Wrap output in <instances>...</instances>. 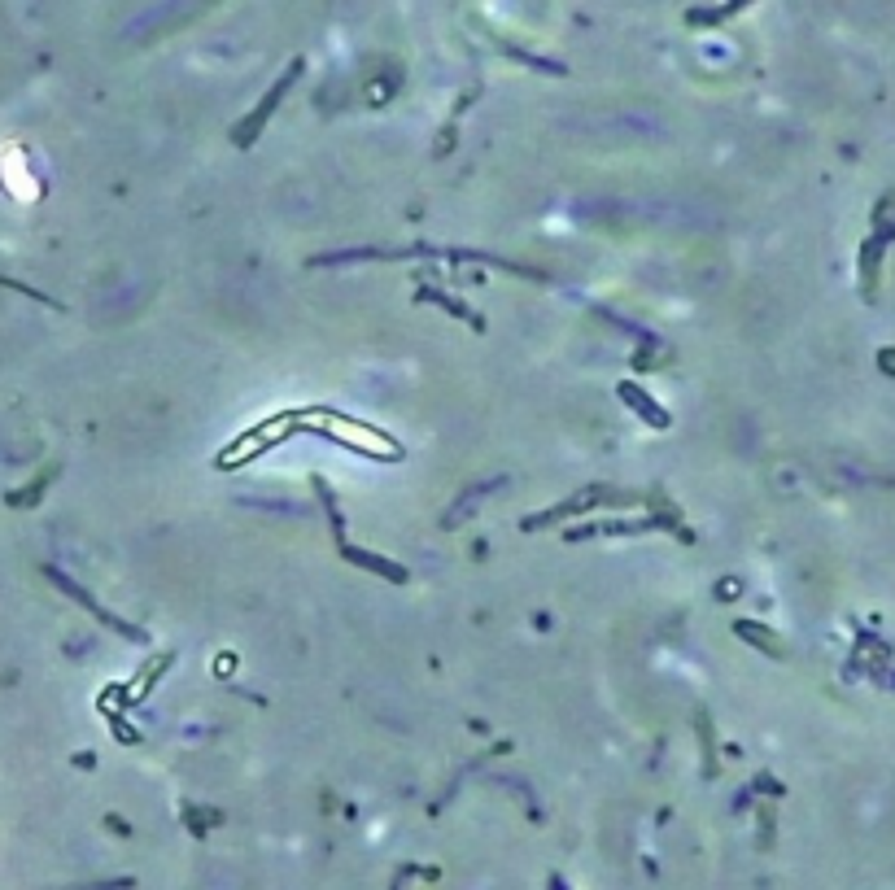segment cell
<instances>
[{
	"label": "cell",
	"instance_id": "obj_2",
	"mask_svg": "<svg viewBox=\"0 0 895 890\" xmlns=\"http://www.w3.org/2000/svg\"><path fill=\"white\" fill-rule=\"evenodd\" d=\"M49 576H52V581H57V590H66V593H71V598H79V602H83V607H88V611H92V616H97L100 624H109V629H119V633H127V638H140V629H131V624H123V620H114V616H109V611H105V607H100V602H97V598H88V593L79 590V585H75V581H71V576H62V572H57V568H49Z\"/></svg>",
	"mask_w": 895,
	"mask_h": 890
},
{
	"label": "cell",
	"instance_id": "obj_5",
	"mask_svg": "<svg viewBox=\"0 0 895 890\" xmlns=\"http://www.w3.org/2000/svg\"><path fill=\"white\" fill-rule=\"evenodd\" d=\"M49 480H52V471H49V476H40V480H35L31 489H23V494H9V507H31L35 497L44 494V489H49Z\"/></svg>",
	"mask_w": 895,
	"mask_h": 890
},
{
	"label": "cell",
	"instance_id": "obj_1",
	"mask_svg": "<svg viewBox=\"0 0 895 890\" xmlns=\"http://www.w3.org/2000/svg\"><path fill=\"white\" fill-rule=\"evenodd\" d=\"M298 74H301V62H293V66L284 71V79H280V83H275L271 92L262 97V105H258V109L249 114L245 123H236V131H232V140H236V145H253V140H258V131H262V123L271 118V109H275V105H280V100H284V92H289V88L298 83Z\"/></svg>",
	"mask_w": 895,
	"mask_h": 890
},
{
	"label": "cell",
	"instance_id": "obj_4",
	"mask_svg": "<svg viewBox=\"0 0 895 890\" xmlns=\"http://www.w3.org/2000/svg\"><path fill=\"white\" fill-rule=\"evenodd\" d=\"M621 397H624V402H633V406H638V415H643L647 423H660V428L669 423V415H664V411H660V406H655V402H651V397L643 393V389H633V384H621Z\"/></svg>",
	"mask_w": 895,
	"mask_h": 890
},
{
	"label": "cell",
	"instance_id": "obj_3",
	"mask_svg": "<svg viewBox=\"0 0 895 890\" xmlns=\"http://www.w3.org/2000/svg\"><path fill=\"white\" fill-rule=\"evenodd\" d=\"M341 554H346L349 563H358V568H372L380 572V576H389V581H406V568H398V563H389V559H376V554H363V550H354V545L341 542Z\"/></svg>",
	"mask_w": 895,
	"mask_h": 890
}]
</instances>
